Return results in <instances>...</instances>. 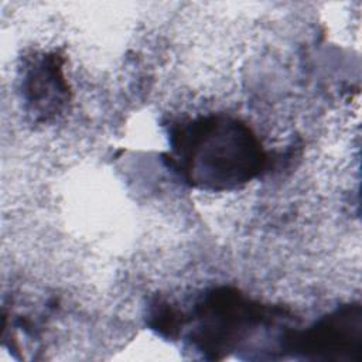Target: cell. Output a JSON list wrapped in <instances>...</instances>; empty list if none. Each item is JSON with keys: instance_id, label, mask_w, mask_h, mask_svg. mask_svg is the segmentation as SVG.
I'll return each instance as SVG.
<instances>
[{"instance_id": "obj_1", "label": "cell", "mask_w": 362, "mask_h": 362, "mask_svg": "<svg viewBox=\"0 0 362 362\" xmlns=\"http://www.w3.org/2000/svg\"><path fill=\"white\" fill-rule=\"evenodd\" d=\"M168 160L189 185L229 191L253 180L266 156L246 123L225 115H208L173 126Z\"/></svg>"}, {"instance_id": "obj_3", "label": "cell", "mask_w": 362, "mask_h": 362, "mask_svg": "<svg viewBox=\"0 0 362 362\" xmlns=\"http://www.w3.org/2000/svg\"><path fill=\"white\" fill-rule=\"evenodd\" d=\"M362 315L359 304H346L300 331H287L283 351L304 359L358 361L361 358Z\"/></svg>"}, {"instance_id": "obj_2", "label": "cell", "mask_w": 362, "mask_h": 362, "mask_svg": "<svg viewBox=\"0 0 362 362\" xmlns=\"http://www.w3.org/2000/svg\"><path fill=\"white\" fill-rule=\"evenodd\" d=\"M266 310L252 303L239 291L222 287L209 291L198 301L189 341L202 358L219 359L235 351L259 325H264Z\"/></svg>"}, {"instance_id": "obj_4", "label": "cell", "mask_w": 362, "mask_h": 362, "mask_svg": "<svg viewBox=\"0 0 362 362\" xmlns=\"http://www.w3.org/2000/svg\"><path fill=\"white\" fill-rule=\"evenodd\" d=\"M24 90L28 93V100L35 103V110L41 113L57 110L66 95V83L58 61L52 57L37 61L25 75Z\"/></svg>"}]
</instances>
